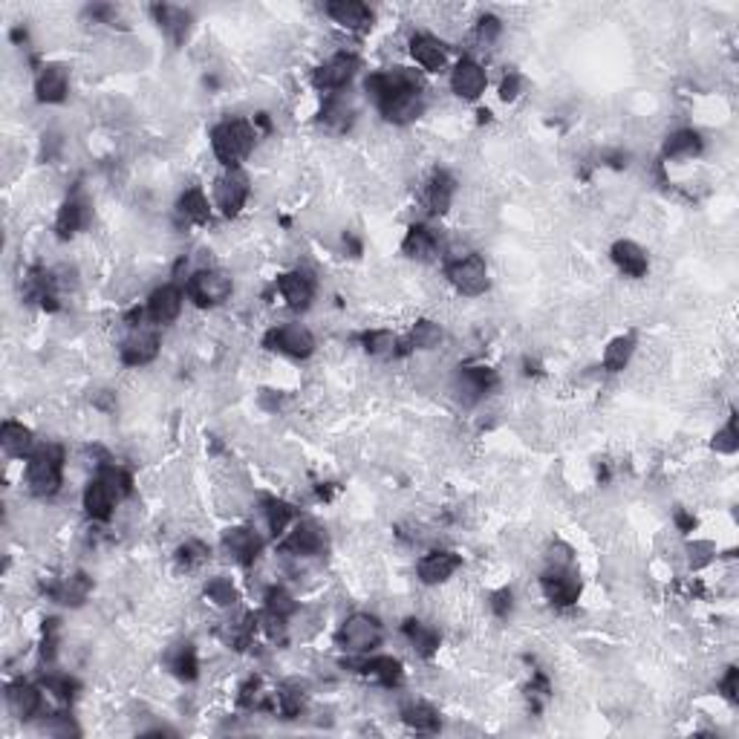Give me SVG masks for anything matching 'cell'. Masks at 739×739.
I'll list each match as a JSON object with an SVG mask.
<instances>
[{
    "label": "cell",
    "instance_id": "obj_1",
    "mask_svg": "<svg viewBox=\"0 0 739 739\" xmlns=\"http://www.w3.org/2000/svg\"><path fill=\"white\" fill-rule=\"evenodd\" d=\"M254 142H257V130H254L252 121H245V119H228V121H223V125H217L212 130L214 156L226 168H237L240 159H245L252 154Z\"/></svg>",
    "mask_w": 739,
    "mask_h": 739
},
{
    "label": "cell",
    "instance_id": "obj_2",
    "mask_svg": "<svg viewBox=\"0 0 739 739\" xmlns=\"http://www.w3.org/2000/svg\"><path fill=\"white\" fill-rule=\"evenodd\" d=\"M64 479V451L58 445H41L27 462V486L32 494L53 497Z\"/></svg>",
    "mask_w": 739,
    "mask_h": 739
},
{
    "label": "cell",
    "instance_id": "obj_3",
    "mask_svg": "<svg viewBox=\"0 0 739 739\" xmlns=\"http://www.w3.org/2000/svg\"><path fill=\"white\" fill-rule=\"evenodd\" d=\"M378 644H381V624L373 619V615L355 612L341 624V630H338L341 650L353 652V656H364V652H373Z\"/></svg>",
    "mask_w": 739,
    "mask_h": 739
},
{
    "label": "cell",
    "instance_id": "obj_4",
    "mask_svg": "<svg viewBox=\"0 0 739 739\" xmlns=\"http://www.w3.org/2000/svg\"><path fill=\"white\" fill-rule=\"evenodd\" d=\"M448 280L457 286V292L468 295V298H477L488 289V266L479 254H460L453 257L445 269Z\"/></svg>",
    "mask_w": 739,
    "mask_h": 739
},
{
    "label": "cell",
    "instance_id": "obj_5",
    "mask_svg": "<svg viewBox=\"0 0 739 739\" xmlns=\"http://www.w3.org/2000/svg\"><path fill=\"white\" fill-rule=\"evenodd\" d=\"M231 289V278L226 272H217V269H200L188 280V298L196 306H220L223 301H228Z\"/></svg>",
    "mask_w": 739,
    "mask_h": 739
},
{
    "label": "cell",
    "instance_id": "obj_6",
    "mask_svg": "<svg viewBox=\"0 0 739 739\" xmlns=\"http://www.w3.org/2000/svg\"><path fill=\"white\" fill-rule=\"evenodd\" d=\"M266 347L289 355V359H310L315 353V338H312V332L301 324H283V327L269 329Z\"/></svg>",
    "mask_w": 739,
    "mask_h": 739
},
{
    "label": "cell",
    "instance_id": "obj_7",
    "mask_svg": "<svg viewBox=\"0 0 739 739\" xmlns=\"http://www.w3.org/2000/svg\"><path fill=\"white\" fill-rule=\"evenodd\" d=\"M214 200L226 217H237L243 212L245 200H249V177L240 168H228L214 185Z\"/></svg>",
    "mask_w": 739,
    "mask_h": 739
},
{
    "label": "cell",
    "instance_id": "obj_8",
    "mask_svg": "<svg viewBox=\"0 0 739 739\" xmlns=\"http://www.w3.org/2000/svg\"><path fill=\"white\" fill-rule=\"evenodd\" d=\"M327 549V532L312 520H303L295 526V532L283 540L280 554L286 558H318Z\"/></svg>",
    "mask_w": 739,
    "mask_h": 739
},
{
    "label": "cell",
    "instance_id": "obj_9",
    "mask_svg": "<svg viewBox=\"0 0 739 739\" xmlns=\"http://www.w3.org/2000/svg\"><path fill=\"white\" fill-rule=\"evenodd\" d=\"M355 70H359V58L350 55V53H338V55H332L329 61H324V64L315 70L312 84H315L318 90H327V93L344 90L353 81Z\"/></svg>",
    "mask_w": 739,
    "mask_h": 739
},
{
    "label": "cell",
    "instance_id": "obj_10",
    "mask_svg": "<svg viewBox=\"0 0 739 739\" xmlns=\"http://www.w3.org/2000/svg\"><path fill=\"white\" fill-rule=\"evenodd\" d=\"M497 387V373L491 367H460L457 373V390L465 404H474Z\"/></svg>",
    "mask_w": 739,
    "mask_h": 739
},
{
    "label": "cell",
    "instance_id": "obj_11",
    "mask_svg": "<svg viewBox=\"0 0 739 739\" xmlns=\"http://www.w3.org/2000/svg\"><path fill=\"white\" fill-rule=\"evenodd\" d=\"M223 549L234 563L252 566L257 560V554H261V549H263V540H261V535L254 532V528L237 526V528H228V532L223 535Z\"/></svg>",
    "mask_w": 739,
    "mask_h": 739
},
{
    "label": "cell",
    "instance_id": "obj_12",
    "mask_svg": "<svg viewBox=\"0 0 739 739\" xmlns=\"http://www.w3.org/2000/svg\"><path fill=\"white\" fill-rule=\"evenodd\" d=\"M159 353V338L154 329L147 327H133V332L121 344V361L128 367H145L156 359Z\"/></svg>",
    "mask_w": 739,
    "mask_h": 739
},
{
    "label": "cell",
    "instance_id": "obj_13",
    "mask_svg": "<svg viewBox=\"0 0 739 739\" xmlns=\"http://www.w3.org/2000/svg\"><path fill=\"white\" fill-rule=\"evenodd\" d=\"M486 84H488V76H486L483 64H477V61H471V58L460 61V64L453 67V72H451V90L457 93L460 98H465V102H474V98L483 95Z\"/></svg>",
    "mask_w": 739,
    "mask_h": 739
},
{
    "label": "cell",
    "instance_id": "obj_14",
    "mask_svg": "<svg viewBox=\"0 0 739 739\" xmlns=\"http://www.w3.org/2000/svg\"><path fill=\"white\" fill-rule=\"evenodd\" d=\"M540 586H544V595L558 607H569L581 595V581L575 577L572 566L569 569H549L540 577Z\"/></svg>",
    "mask_w": 739,
    "mask_h": 739
},
{
    "label": "cell",
    "instance_id": "obj_15",
    "mask_svg": "<svg viewBox=\"0 0 739 739\" xmlns=\"http://www.w3.org/2000/svg\"><path fill=\"white\" fill-rule=\"evenodd\" d=\"M460 554L453 552H428L422 560H419L416 572H419V581L434 586V584H445L448 577L460 569Z\"/></svg>",
    "mask_w": 739,
    "mask_h": 739
},
{
    "label": "cell",
    "instance_id": "obj_16",
    "mask_svg": "<svg viewBox=\"0 0 739 739\" xmlns=\"http://www.w3.org/2000/svg\"><path fill=\"white\" fill-rule=\"evenodd\" d=\"M378 110L387 121H393V125H411V121L422 116L425 104H422L419 90H404V93H396L393 98H387V102H381Z\"/></svg>",
    "mask_w": 739,
    "mask_h": 739
},
{
    "label": "cell",
    "instance_id": "obj_17",
    "mask_svg": "<svg viewBox=\"0 0 739 739\" xmlns=\"http://www.w3.org/2000/svg\"><path fill=\"white\" fill-rule=\"evenodd\" d=\"M280 298L286 301L289 310H306L315 298V280L306 272H286L278 278Z\"/></svg>",
    "mask_w": 739,
    "mask_h": 739
},
{
    "label": "cell",
    "instance_id": "obj_18",
    "mask_svg": "<svg viewBox=\"0 0 739 739\" xmlns=\"http://www.w3.org/2000/svg\"><path fill=\"white\" fill-rule=\"evenodd\" d=\"M70 90V72L61 64H46L38 79H35V93H38V102L44 104H58L67 98Z\"/></svg>",
    "mask_w": 739,
    "mask_h": 739
},
{
    "label": "cell",
    "instance_id": "obj_19",
    "mask_svg": "<svg viewBox=\"0 0 739 739\" xmlns=\"http://www.w3.org/2000/svg\"><path fill=\"white\" fill-rule=\"evenodd\" d=\"M182 312V289L179 286H159L147 298V318L154 324H174Z\"/></svg>",
    "mask_w": 739,
    "mask_h": 739
},
{
    "label": "cell",
    "instance_id": "obj_20",
    "mask_svg": "<svg viewBox=\"0 0 739 739\" xmlns=\"http://www.w3.org/2000/svg\"><path fill=\"white\" fill-rule=\"evenodd\" d=\"M327 15L347 32H364L373 27V15L359 0H336V4L327 6Z\"/></svg>",
    "mask_w": 739,
    "mask_h": 739
},
{
    "label": "cell",
    "instance_id": "obj_21",
    "mask_svg": "<svg viewBox=\"0 0 739 739\" xmlns=\"http://www.w3.org/2000/svg\"><path fill=\"white\" fill-rule=\"evenodd\" d=\"M119 497L113 494V488H110L102 477H95L93 483L84 488V509L98 523H107L110 517H113V509H116Z\"/></svg>",
    "mask_w": 739,
    "mask_h": 739
},
{
    "label": "cell",
    "instance_id": "obj_22",
    "mask_svg": "<svg viewBox=\"0 0 739 739\" xmlns=\"http://www.w3.org/2000/svg\"><path fill=\"white\" fill-rule=\"evenodd\" d=\"M411 55L416 58V64L428 70V72H439L442 67H445V61H448V49L445 44H442L439 38H434V35H413V41H411Z\"/></svg>",
    "mask_w": 739,
    "mask_h": 739
},
{
    "label": "cell",
    "instance_id": "obj_23",
    "mask_svg": "<svg viewBox=\"0 0 739 739\" xmlns=\"http://www.w3.org/2000/svg\"><path fill=\"white\" fill-rule=\"evenodd\" d=\"M6 705L12 710V717L29 722L35 713L41 710V691L27 682H15V685H9V691H6Z\"/></svg>",
    "mask_w": 739,
    "mask_h": 739
},
{
    "label": "cell",
    "instance_id": "obj_24",
    "mask_svg": "<svg viewBox=\"0 0 739 739\" xmlns=\"http://www.w3.org/2000/svg\"><path fill=\"white\" fill-rule=\"evenodd\" d=\"M612 261H615V266H619L627 278H644L647 269H650L647 252L638 243H633V240H619V243H615L612 245Z\"/></svg>",
    "mask_w": 739,
    "mask_h": 739
},
{
    "label": "cell",
    "instance_id": "obj_25",
    "mask_svg": "<svg viewBox=\"0 0 739 739\" xmlns=\"http://www.w3.org/2000/svg\"><path fill=\"white\" fill-rule=\"evenodd\" d=\"M0 445H4L9 457H32V451H35L32 430L9 419V422H4V428H0Z\"/></svg>",
    "mask_w": 739,
    "mask_h": 739
},
{
    "label": "cell",
    "instance_id": "obj_26",
    "mask_svg": "<svg viewBox=\"0 0 739 739\" xmlns=\"http://www.w3.org/2000/svg\"><path fill=\"white\" fill-rule=\"evenodd\" d=\"M87 220H90V208L84 200H67L64 205H61V212H58V220H55V231H58V237H72V234H79L84 226H87Z\"/></svg>",
    "mask_w": 739,
    "mask_h": 739
},
{
    "label": "cell",
    "instance_id": "obj_27",
    "mask_svg": "<svg viewBox=\"0 0 739 739\" xmlns=\"http://www.w3.org/2000/svg\"><path fill=\"white\" fill-rule=\"evenodd\" d=\"M165 664H168V670L182 682H194L196 673H200V661H196L194 644H174L168 650Z\"/></svg>",
    "mask_w": 739,
    "mask_h": 739
},
{
    "label": "cell",
    "instance_id": "obj_28",
    "mask_svg": "<svg viewBox=\"0 0 739 739\" xmlns=\"http://www.w3.org/2000/svg\"><path fill=\"white\" fill-rule=\"evenodd\" d=\"M436 249H439V240L428 226H413L402 243V252L413 257V261H428L430 254H436Z\"/></svg>",
    "mask_w": 739,
    "mask_h": 739
},
{
    "label": "cell",
    "instance_id": "obj_29",
    "mask_svg": "<svg viewBox=\"0 0 739 739\" xmlns=\"http://www.w3.org/2000/svg\"><path fill=\"white\" fill-rule=\"evenodd\" d=\"M90 589H93V581H90L87 575L79 572V575L64 577V581H61V584L53 589V598H55L58 603H67V607H79V603L87 601Z\"/></svg>",
    "mask_w": 739,
    "mask_h": 739
},
{
    "label": "cell",
    "instance_id": "obj_30",
    "mask_svg": "<svg viewBox=\"0 0 739 739\" xmlns=\"http://www.w3.org/2000/svg\"><path fill=\"white\" fill-rule=\"evenodd\" d=\"M359 668H361V673L373 676L376 682L387 685V687H393V685H399V682H402V661H399V659H393V656L364 659V661L359 664Z\"/></svg>",
    "mask_w": 739,
    "mask_h": 739
},
{
    "label": "cell",
    "instance_id": "obj_31",
    "mask_svg": "<svg viewBox=\"0 0 739 739\" xmlns=\"http://www.w3.org/2000/svg\"><path fill=\"white\" fill-rule=\"evenodd\" d=\"M257 619L252 612H240L237 619H231L228 624H226V642L231 644V647H237V650H243V647H249L252 644V638H254V633H257Z\"/></svg>",
    "mask_w": 739,
    "mask_h": 739
},
{
    "label": "cell",
    "instance_id": "obj_32",
    "mask_svg": "<svg viewBox=\"0 0 739 739\" xmlns=\"http://www.w3.org/2000/svg\"><path fill=\"white\" fill-rule=\"evenodd\" d=\"M179 214L188 220V223H208V217H212L208 196L200 188H188L179 196Z\"/></svg>",
    "mask_w": 739,
    "mask_h": 739
},
{
    "label": "cell",
    "instance_id": "obj_33",
    "mask_svg": "<svg viewBox=\"0 0 739 739\" xmlns=\"http://www.w3.org/2000/svg\"><path fill=\"white\" fill-rule=\"evenodd\" d=\"M453 200V179L448 174H436L428 185V194H425V203L434 214H445L448 205Z\"/></svg>",
    "mask_w": 739,
    "mask_h": 739
},
{
    "label": "cell",
    "instance_id": "obj_34",
    "mask_svg": "<svg viewBox=\"0 0 739 739\" xmlns=\"http://www.w3.org/2000/svg\"><path fill=\"white\" fill-rule=\"evenodd\" d=\"M404 635L411 638V644H413V650L419 652V656H434L436 647H439V633L434 630V627L422 624V621L404 624Z\"/></svg>",
    "mask_w": 739,
    "mask_h": 739
},
{
    "label": "cell",
    "instance_id": "obj_35",
    "mask_svg": "<svg viewBox=\"0 0 739 739\" xmlns=\"http://www.w3.org/2000/svg\"><path fill=\"white\" fill-rule=\"evenodd\" d=\"M263 517H266L269 532H272L275 537H280V535H286L289 523L295 520V509L283 500H266L263 502Z\"/></svg>",
    "mask_w": 739,
    "mask_h": 739
},
{
    "label": "cell",
    "instance_id": "obj_36",
    "mask_svg": "<svg viewBox=\"0 0 739 739\" xmlns=\"http://www.w3.org/2000/svg\"><path fill=\"white\" fill-rule=\"evenodd\" d=\"M402 719L416 731H436L439 728V713L430 705H425V702H411V705H404Z\"/></svg>",
    "mask_w": 739,
    "mask_h": 739
},
{
    "label": "cell",
    "instance_id": "obj_37",
    "mask_svg": "<svg viewBox=\"0 0 739 739\" xmlns=\"http://www.w3.org/2000/svg\"><path fill=\"white\" fill-rule=\"evenodd\" d=\"M702 151V139L696 130H679L664 142V156L682 159V156H696Z\"/></svg>",
    "mask_w": 739,
    "mask_h": 739
},
{
    "label": "cell",
    "instance_id": "obj_38",
    "mask_svg": "<svg viewBox=\"0 0 739 739\" xmlns=\"http://www.w3.org/2000/svg\"><path fill=\"white\" fill-rule=\"evenodd\" d=\"M364 350L376 359H393L399 353V338L390 329H373L364 336Z\"/></svg>",
    "mask_w": 739,
    "mask_h": 739
},
{
    "label": "cell",
    "instance_id": "obj_39",
    "mask_svg": "<svg viewBox=\"0 0 739 739\" xmlns=\"http://www.w3.org/2000/svg\"><path fill=\"white\" fill-rule=\"evenodd\" d=\"M633 350H635V338L633 336H621L615 338L607 353H603V367L610 370V373H619V370L627 367V361L633 359Z\"/></svg>",
    "mask_w": 739,
    "mask_h": 739
},
{
    "label": "cell",
    "instance_id": "obj_40",
    "mask_svg": "<svg viewBox=\"0 0 739 739\" xmlns=\"http://www.w3.org/2000/svg\"><path fill=\"white\" fill-rule=\"evenodd\" d=\"M205 598L217 603V607H234V603L240 601V593H237V586H234L228 577H212V581L205 584Z\"/></svg>",
    "mask_w": 739,
    "mask_h": 739
},
{
    "label": "cell",
    "instance_id": "obj_41",
    "mask_svg": "<svg viewBox=\"0 0 739 739\" xmlns=\"http://www.w3.org/2000/svg\"><path fill=\"white\" fill-rule=\"evenodd\" d=\"M156 15H159V23L174 35L177 41L185 38V32H188V15H185L182 9L177 6H156Z\"/></svg>",
    "mask_w": 739,
    "mask_h": 739
},
{
    "label": "cell",
    "instance_id": "obj_42",
    "mask_svg": "<svg viewBox=\"0 0 739 739\" xmlns=\"http://www.w3.org/2000/svg\"><path fill=\"white\" fill-rule=\"evenodd\" d=\"M439 341H442V329L434 321H419L411 332V347H419V350H434L439 347Z\"/></svg>",
    "mask_w": 739,
    "mask_h": 739
},
{
    "label": "cell",
    "instance_id": "obj_43",
    "mask_svg": "<svg viewBox=\"0 0 739 739\" xmlns=\"http://www.w3.org/2000/svg\"><path fill=\"white\" fill-rule=\"evenodd\" d=\"M266 610L283 615V619H289V615H292L295 610H298V603H295V598L286 593V589L272 586V589L266 593Z\"/></svg>",
    "mask_w": 739,
    "mask_h": 739
},
{
    "label": "cell",
    "instance_id": "obj_44",
    "mask_svg": "<svg viewBox=\"0 0 739 739\" xmlns=\"http://www.w3.org/2000/svg\"><path fill=\"white\" fill-rule=\"evenodd\" d=\"M350 116H353V107L344 95H332L329 102L324 104V121H329V125L344 128L350 121Z\"/></svg>",
    "mask_w": 739,
    "mask_h": 739
},
{
    "label": "cell",
    "instance_id": "obj_45",
    "mask_svg": "<svg viewBox=\"0 0 739 739\" xmlns=\"http://www.w3.org/2000/svg\"><path fill=\"white\" fill-rule=\"evenodd\" d=\"M208 546L200 544V540H188L182 549H179V563L185 566V569H194V566H203L208 560Z\"/></svg>",
    "mask_w": 739,
    "mask_h": 739
},
{
    "label": "cell",
    "instance_id": "obj_46",
    "mask_svg": "<svg viewBox=\"0 0 739 739\" xmlns=\"http://www.w3.org/2000/svg\"><path fill=\"white\" fill-rule=\"evenodd\" d=\"M739 448V434H736V419H731L722 430H717L713 436V451L717 453H736Z\"/></svg>",
    "mask_w": 739,
    "mask_h": 739
},
{
    "label": "cell",
    "instance_id": "obj_47",
    "mask_svg": "<svg viewBox=\"0 0 739 739\" xmlns=\"http://www.w3.org/2000/svg\"><path fill=\"white\" fill-rule=\"evenodd\" d=\"M491 610H494L500 619H506L509 610H511V593L509 589H500V593H494V601H491Z\"/></svg>",
    "mask_w": 739,
    "mask_h": 739
},
{
    "label": "cell",
    "instance_id": "obj_48",
    "mask_svg": "<svg viewBox=\"0 0 739 739\" xmlns=\"http://www.w3.org/2000/svg\"><path fill=\"white\" fill-rule=\"evenodd\" d=\"M719 687H722V693H725V699H731V702H736V687H739V670H728V676H725V679L719 682Z\"/></svg>",
    "mask_w": 739,
    "mask_h": 739
},
{
    "label": "cell",
    "instance_id": "obj_49",
    "mask_svg": "<svg viewBox=\"0 0 739 739\" xmlns=\"http://www.w3.org/2000/svg\"><path fill=\"white\" fill-rule=\"evenodd\" d=\"M517 90H520V79H517L514 72H511V76L502 79V87H500L502 102H514V98H517Z\"/></svg>",
    "mask_w": 739,
    "mask_h": 739
},
{
    "label": "cell",
    "instance_id": "obj_50",
    "mask_svg": "<svg viewBox=\"0 0 739 739\" xmlns=\"http://www.w3.org/2000/svg\"><path fill=\"white\" fill-rule=\"evenodd\" d=\"M676 523H679V528H682V532H691V528L696 526V520H693V517H691V514H682V511L676 514Z\"/></svg>",
    "mask_w": 739,
    "mask_h": 739
}]
</instances>
